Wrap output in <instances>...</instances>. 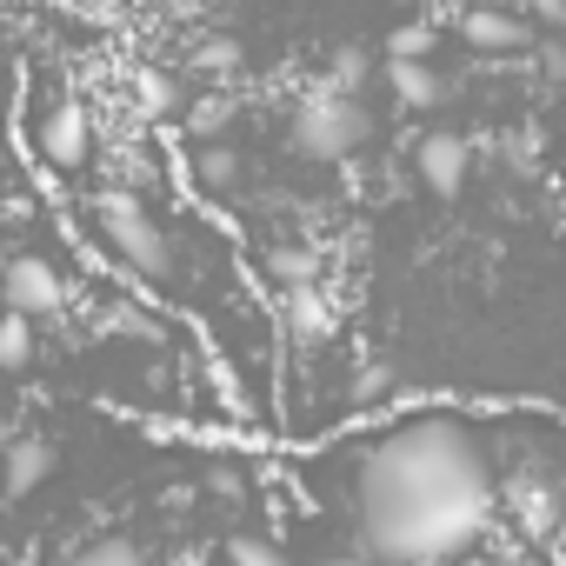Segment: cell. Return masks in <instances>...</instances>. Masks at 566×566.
<instances>
[{
    "instance_id": "obj_1",
    "label": "cell",
    "mask_w": 566,
    "mask_h": 566,
    "mask_svg": "<svg viewBox=\"0 0 566 566\" xmlns=\"http://www.w3.org/2000/svg\"><path fill=\"white\" fill-rule=\"evenodd\" d=\"M493 520V467L460 420L420 413L360 467V539L380 566L460 559Z\"/></svg>"
},
{
    "instance_id": "obj_2",
    "label": "cell",
    "mask_w": 566,
    "mask_h": 566,
    "mask_svg": "<svg viewBox=\"0 0 566 566\" xmlns=\"http://www.w3.org/2000/svg\"><path fill=\"white\" fill-rule=\"evenodd\" d=\"M367 140H374V114L360 107V94H334V87H321L314 101H301L294 127H287V147L301 160H347Z\"/></svg>"
},
{
    "instance_id": "obj_3",
    "label": "cell",
    "mask_w": 566,
    "mask_h": 566,
    "mask_svg": "<svg viewBox=\"0 0 566 566\" xmlns=\"http://www.w3.org/2000/svg\"><path fill=\"white\" fill-rule=\"evenodd\" d=\"M94 220H101V233H107V247L120 253V266H134L140 280H160L167 266H174V247H167V233H160V220L134 200V193H120V187H107V193H94Z\"/></svg>"
},
{
    "instance_id": "obj_4",
    "label": "cell",
    "mask_w": 566,
    "mask_h": 566,
    "mask_svg": "<svg viewBox=\"0 0 566 566\" xmlns=\"http://www.w3.org/2000/svg\"><path fill=\"white\" fill-rule=\"evenodd\" d=\"M0 301H8V314L48 321V314L67 307V287H61V273L48 260H8L0 266Z\"/></svg>"
},
{
    "instance_id": "obj_5",
    "label": "cell",
    "mask_w": 566,
    "mask_h": 566,
    "mask_svg": "<svg viewBox=\"0 0 566 566\" xmlns=\"http://www.w3.org/2000/svg\"><path fill=\"white\" fill-rule=\"evenodd\" d=\"M41 154H48L54 167H87V154H94V120H87L74 101H61V107L41 120Z\"/></svg>"
},
{
    "instance_id": "obj_6",
    "label": "cell",
    "mask_w": 566,
    "mask_h": 566,
    "mask_svg": "<svg viewBox=\"0 0 566 566\" xmlns=\"http://www.w3.org/2000/svg\"><path fill=\"white\" fill-rule=\"evenodd\" d=\"M467 160H473V154H467V140H460V134H427V140L413 147L420 180H427L433 193H447V200L467 187Z\"/></svg>"
},
{
    "instance_id": "obj_7",
    "label": "cell",
    "mask_w": 566,
    "mask_h": 566,
    "mask_svg": "<svg viewBox=\"0 0 566 566\" xmlns=\"http://www.w3.org/2000/svg\"><path fill=\"white\" fill-rule=\"evenodd\" d=\"M48 467H54V447H48L41 433H28V440H14L8 453H0V473H8V493H34V486L48 480Z\"/></svg>"
},
{
    "instance_id": "obj_8",
    "label": "cell",
    "mask_w": 566,
    "mask_h": 566,
    "mask_svg": "<svg viewBox=\"0 0 566 566\" xmlns=\"http://www.w3.org/2000/svg\"><path fill=\"white\" fill-rule=\"evenodd\" d=\"M387 81H394L400 107H413V114H427V107H440V101H447V81L433 74V61H394V67H387Z\"/></svg>"
},
{
    "instance_id": "obj_9",
    "label": "cell",
    "mask_w": 566,
    "mask_h": 566,
    "mask_svg": "<svg viewBox=\"0 0 566 566\" xmlns=\"http://www.w3.org/2000/svg\"><path fill=\"white\" fill-rule=\"evenodd\" d=\"M506 506H513V520H520L526 533H553V520H559V486H546V480H513V486H506Z\"/></svg>"
},
{
    "instance_id": "obj_10",
    "label": "cell",
    "mask_w": 566,
    "mask_h": 566,
    "mask_svg": "<svg viewBox=\"0 0 566 566\" xmlns=\"http://www.w3.org/2000/svg\"><path fill=\"white\" fill-rule=\"evenodd\" d=\"M460 34H467V48H480V54H506V48L526 41V28H520L513 14H500V8H473V14L460 21Z\"/></svg>"
},
{
    "instance_id": "obj_11",
    "label": "cell",
    "mask_w": 566,
    "mask_h": 566,
    "mask_svg": "<svg viewBox=\"0 0 566 566\" xmlns=\"http://www.w3.org/2000/svg\"><path fill=\"white\" fill-rule=\"evenodd\" d=\"M280 321H287L294 340H321L327 334V301L314 287H287V301H280Z\"/></svg>"
},
{
    "instance_id": "obj_12",
    "label": "cell",
    "mask_w": 566,
    "mask_h": 566,
    "mask_svg": "<svg viewBox=\"0 0 566 566\" xmlns=\"http://www.w3.org/2000/svg\"><path fill=\"white\" fill-rule=\"evenodd\" d=\"M227 120H233V101H227V94H200V101H187V134H193V140L227 134Z\"/></svg>"
},
{
    "instance_id": "obj_13",
    "label": "cell",
    "mask_w": 566,
    "mask_h": 566,
    "mask_svg": "<svg viewBox=\"0 0 566 566\" xmlns=\"http://www.w3.org/2000/svg\"><path fill=\"white\" fill-rule=\"evenodd\" d=\"M28 360H34V327H28V314H8L0 321V367L21 374Z\"/></svg>"
},
{
    "instance_id": "obj_14",
    "label": "cell",
    "mask_w": 566,
    "mask_h": 566,
    "mask_svg": "<svg viewBox=\"0 0 566 566\" xmlns=\"http://www.w3.org/2000/svg\"><path fill=\"white\" fill-rule=\"evenodd\" d=\"M367 74H374L367 48H340V54L327 61V87H334V94H360V87H367Z\"/></svg>"
},
{
    "instance_id": "obj_15",
    "label": "cell",
    "mask_w": 566,
    "mask_h": 566,
    "mask_svg": "<svg viewBox=\"0 0 566 566\" xmlns=\"http://www.w3.org/2000/svg\"><path fill=\"white\" fill-rule=\"evenodd\" d=\"M266 273L280 280V287H314V253L307 247H273Z\"/></svg>"
},
{
    "instance_id": "obj_16",
    "label": "cell",
    "mask_w": 566,
    "mask_h": 566,
    "mask_svg": "<svg viewBox=\"0 0 566 566\" xmlns=\"http://www.w3.org/2000/svg\"><path fill=\"white\" fill-rule=\"evenodd\" d=\"M67 566H154L140 546H127V539H94L87 553H74Z\"/></svg>"
},
{
    "instance_id": "obj_17",
    "label": "cell",
    "mask_w": 566,
    "mask_h": 566,
    "mask_svg": "<svg viewBox=\"0 0 566 566\" xmlns=\"http://www.w3.org/2000/svg\"><path fill=\"white\" fill-rule=\"evenodd\" d=\"M101 334H140V340H154L160 321L140 314V307H127V301H114V307H101Z\"/></svg>"
},
{
    "instance_id": "obj_18",
    "label": "cell",
    "mask_w": 566,
    "mask_h": 566,
    "mask_svg": "<svg viewBox=\"0 0 566 566\" xmlns=\"http://www.w3.org/2000/svg\"><path fill=\"white\" fill-rule=\"evenodd\" d=\"M433 54V28H394V41H387V61H427Z\"/></svg>"
},
{
    "instance_id": "obj_19",
    "label": "cell",
    "mask_w": 566,
    "mask_h": 566,
    "mask_svg": "<svg viewBox=\"0 0 566 566\" xmlns=\"http://www.w3.org/2000/svg\"><path fill=\"white\" fill-rule=\"evenodd\" d=\"M227 566H287V553H280L273 539H233L227 546Z\"/></svg>"
},
{
    "instance_id": "obj_20",
    "label": "cell",
    "mask_w": 566,
    "mask_h": 566,
    "mask_svg": "<svg viewBox=\"0 0 566 566\" xmlns=\"http://www.w3.org/2000/svg\"><path fill=\"white\" fill-rule=\"evenodd\" d=\"M174 101H180V94H174L167 74H140V107H147V114H167Z\"/></svg>"
},
{
    "instance_id": "obj_21",
    "label": "cell",
    "mask_w": 566,
    "mask_h": 566,
    "mask_svg": "<svg viewBox=\"0 0 566 566\" xmlns=\"http://www.w3.org/2000/svg\"><path fill=\"white\" fill-rule=\"evenodd\" d=\"M233 61H240V48H233V41H213V48L200 54V67H233Z\"/></svg>"
},
{
    "instance_id": "obj_22",
    "label": "cell",
    "mask_w": 566,
    "mask_h": 566,
    "mask_svg": "<svg viewBox=\"0 0 566 566\" xmlns=\"http://www.w3.org/2000/svg\"><path fill=\"white\" fill-rule=\"evenodd\" d=\"M314 566H374V559H360V553H334V559H314Z\"/></svg>"
},
{
    "instance_id": "obj_23",
    "label": "cell",
    "mask_w": 566,
    "mask_h": 566,
    "mask_svg": "<svg viewBox=\"0 0 566 566\" xmlns=\"http://www.w3.org/2000/svg\"><path fill=\"white\" fill-rule=\"evenodd\" d=\"M553 539L566 546V486H559V520H553Z\"/></svg>"
},
{
    "instance_id": "obj_24",
    "label": "cell",
    "mask_w": 566,
    "mask_h": 566,
    "mask_svg": "<svg viewBox=\"0 0 566 566\" xmlns=\"http://www.w3.org/2000/svg\"><path fill=\"white\" fill-rule=\"evenodd\" d=\"M14 447V427H8V413H0V453H8Z\"/></svg>"
},
{
    "instance_id": "obj_25",
    "label": "cell",
    "mask_w": 566,
    "mask_h": 566,
    "mask_svg": "<svg viewBox=\"0 0 566 566\" xmlns=\"http://www.w3.org/2000/svg\"><path fill=\"white\" fill-rule=\"evenodd\" d=\"M533 14H546V21H553V14H559V0H533Z\"/></svg>"
},
{
    "instance_id": "obj_26",
    "label": "cell",
    "mask_w": 566,
    "mask_h": 566,
    "mask_svg": "<svg viewBox=\"0 0 566 566\" xmlns=\"http://www.w3.org/2000/svg\"><path fill=\"white\" fill-rule=\"evenodd\" d=\"M500 566H539V559H500Z\"/></svg>"
},
{
    "instance_id": "obj_27",
    "label": "cell",
    "mask_w": 566,
    "mask_h": 566,
    "mask_svg": "<svg viewBox=\"0 0 566 566\" xmlns=\"http://www.w3.org/2000/svg\"><path fill=\"white\" fill-rule=\"evenodd\" d=\"M0 374H8V367H0Z\"/></svg>"
}]
</instances>
